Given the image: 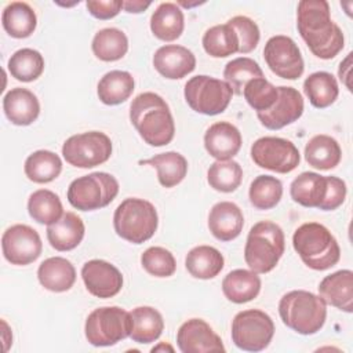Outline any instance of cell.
<instances>
[{"label": "cell", "mask_w": 353, "mask_h": 353, "mask_svg": "<svg viewBox=\"0 0 353 353\" xmlns=\"http://www.w3.org/2000/svg\"><path fill=\"white\" fill-rule=\"evenodd\" d=\"M243 95L247 103L256 112H265L270 109L279 97V87L273 85L265 77H256L250 80L244 88Z\"/></svg>", "instance_id": "cell-43"}, {"label": "cell", "mask_w": 353, "mask_h": 353, "mask_svg": "<svg viewBox=\"0 0 353 353\" xmlns=\"http://www.w3.org/2000/svg\"><path fill=\"white\" fill-rule=\"evenodd\" d=\"M283 196V183L272 175H258L250 185V203L256 210H270L276 207Z\"/></svg>", "instance_id": "cell-41"}, {"label": "cell", "mask_w": 353, "mask_h": 353, "mask_svg": "<svg viewBox=\"0 0 353 353\" xmlns=\"http://www.w3.org/2000/svg\"><path fill=\"white\" fill-rule=\"evenodd\" d=\"M210 186L222 193L234 192L243 181V168L234 160H216L207 171Z\"/></svg>", "instance_id": "cell-40"}, {"label": "cell", "mask_w": 353, "mask_h": 353, "mask_svg": "<svg viewBox=\"0 0 353 353\" xmlns=\"http://www.w3.org/2000/svg\"><path fill=\"white\" fill-rule=\"evenodd\" d=\"M132 321L130 312L120 306H102L94 309L84 325V334L92 346H113L130 336Z\"/></svg>", "instance_id": "cell-8"}, {"label": "cell", "mask_w": 353, "mask_h": 353, "mask_svg": "<svg viewBox=\"0 0 353 353\" xmlns=\"http://www.w3.org/2000/svg\"><path fill=\"white\" fill-rule=\"evenodd\" d=\"M7 66L14 79L30 83L41 76L44 70V58L37 50L21 48L10 57Z\"/></svg>", "instance_id": "cell-39"}, {"label": "cell", "mask_w": 353, "mask_h": 353, "mask_svg": "<svg viewBox=\"0 0 353 353\" xmlns=\"http://www.w3.org/2000/svg\"><path fill=\"white\" fill-rule=\"evenodd\" d=\"M6 117L15 125H30L40 113L37 97L28 88H11L3 98Z\"/></svg>", "instance_id": "cell-22"}, {"label": "cell", "mask_w": 353, "mask_h": 353, "mask_svg": "<svg viewBox=\"0 0 353 353\" xmlns=\"http://www.w3.org/2000/svg\"><path fill=\"white\" fill-rule=\"evenodd\" d=\"M1 325H3V342H4V350H8L10 343H12V334L8 330V325L4 320H1Z\"/></svg>", "instance_id": "cell-50"}, {"label": "cell", "mask_w": 353, "mask_h": 353, "mask_svg": "<svg viewBox=\"0 0 353 353\" xmlns=\"http://www.w3.org/2000/svg\"><path fill=\"white\" fill-rule=\"evenodd\" d=\"M303 91L309 102L317 109L331 106L339 95L336 79L331 73L323 70L314 72L305 79Z\"/></svg>", "instance_id": "cell-35"}, {"label": "cell", "mask_w": 353, "mask_h": 353, "mask_svg": "<svg viewBox=\"0 0 353 353\" xmlns=\"http://www.w3.org/2000/svg\"><path fill=\"white\" fill-rule=\"evenodd\" d=\"M39 283L51 292L69 291L76 281V269L73 263L62 256L44 259L37 269Z\"/></svg>", "instance_id": "cell-25"}, {"label": "cell", "mask_w": 353, "mask_h": 353, "mask_svg": "<svg viewBox=\"0 0 353 353\" xmlns=\"http://www.w3.org/2000/svg\"><path fill=\"white\" fill-rule=\"evenodd\" d=\"M4 30L14 39L29 37L37 25L34 10L25 1H11L1 14Z\"/></svg>", "instance_id": "cell-33"}, {"label": "cell", "mask_w": 353, "mask_h": 353, "mask_svg": "<svg viewBox=\"0 0 353 353\" xmlns=\"http://www.w3.org/2000/svg\"><path fill=\"white\" fill-rule=\"evenodd\" d=\"M263 58L269 69L281 79L296 80L303 74L305 63L301 50L288 36H272L265 44Z\"/></svg>", "instance_id": "cell-13"}, {"label": "cell", "mask_w": 353, "mask_h": 353, "mask_svg": "<svg viewBox=\"0 0 353 353\" xmlns=\"http://www.w3.org/2000/svg\"><path fill=\"white\" fill-rule=\"evenodd\" d=\"M225 259L219 250L211 245L193 247L185 258L186 270L194 279L210 280L216 277L223 269Z\"/></svg>", "instance_id": "cell-29"}, {"label": "cell", "mask_w": 353, "mask_h": 353, "mask_svg": "<svg viewBox=\"0 0 353 353\" xmlns=\"http://www.w3.org/2000/svg\"><path fill=\"white\" fill-rule=\"evenodd\" d=\"M142 268L154 277H170L176 270V261L164 247H149L141 255Z\"/></svg>", "instance_id": "cell-44"}, {"label": "cell", "mask_w": 353, "mask_h": 353, "mask_svg": "<svg viewBox=\"0 0 353 353\" xmlns=\"http://www.w3.org/2000/svg\"><path fill=\"white\" fill-rule=\"evenodd\" d=\"M159 350H170V352H174V347L170 346V345H167V343H160L159 346H154V347L152 349V352H159Z\"/></svg>", "instance_id": "cell-51"}, {"label": "cell", "mask_w": 353, "mask_h": 353, "mask_svg": "<svg viewBox=\"0 0 353 353\" xmlns=\"http://www.w3.org/2000/svg\"><path fill=\"white\" fill-rule=\"evenodd\" d=\"M119 188V182L112 174L97 171L73 179L66 197L76 210L95 211L109 205L116 199Z\"/></svg>", "instance_id": "cell-7"}, {"label": "cell", "mask_w": 353, "mask_h": 353, "mask_svg": "<svg viewBox=\"0 0 353 353\" xmlns=\"http://www.w3.org/2000/svg\"><path fill=\"white\" fill-rule=\"evenodd\" d=\"M159 226L156 207L138 197L123 200L113 214V228L119 237L132 243L142 244L152 239Z\"/></svg>", "instance_id": "cell-6"}, {"label": "cell", "mask_w": 353, "mask_h": 353, "mask_svg": "<svg viewBox=\"0 0 353 353\" xmlns=\"http://www.w3.org/2000/svg\"><path fill=\"white\" fill-rule=\"evenodd\" d=\"M23 171L29 181L34 183H48L59 176L62 160L51 150H36L25 160Z\"/></svg>", "instance_id": "cell-34"}, {"label": "cell", "mask_w": 353, "mask_h": 353, "mask_svg": "<svg viewBox=\"0 0 353 353\" xmlns=\"http://www.w3.org/2000/svg\"><path fill=\"white\" fill-rule=\"evenodd\" d=\"M225 81L232 87L233 94H243L244 85L256 77H263V72L256 61L248 57H240L229 61L223 69Z\"/></svg>", "instance_id": "cell-42"}, {"label": "cell", "mask_w": 353, "mask_h": 353, "mask_svg": "<svg viewBox=\"0 0 353 353\" xmlns=\"http://www.w3.org/2000/svg\"><path fill=\"white\" fill-rule=\"evenodd\" d=\"M226 23H229L237 37H239V52L240 54H248L254 51L259 43V28L256 22H254L251 18L245 15H236L230 18Z\"/></svg>", "instance_id": "cell-45"}, {"label": "cell", "mask_w": 353, "mask_h": 353, "mask_svg": "<svg viewBox=\"0 0 353 353\" xmlns=\"http://www.w3.org/2000/svg\"><path fill=\"white\" fill-rule=\"evenodd\" d=\"M132 328L130 338L137 343H152L157 341L164 330L161 313L152 306H138L130 312Z\"/></svg>", "instance_id": "cell-32"}, {"label": "cell", "mask_w": 353, "mask_h": 353, "mask_svg": "<svg viewBox=\"0 0 353 353\" xmlns=\"http://www.w3.org/2000/svg\"><path fill=\"white\" fill-rule=\"evenodd\" d=\"M139 164L150 165L157 170V179L164 188H174L183 181L188 174V160L179 152H164L141 160Z\"/></svg>", "instance_id": "cell-30"}, {"label": "cell", "mask_w": 353, "mask_h": 353, "mask_svg": "<svg viewBox=\"0 0 353 353\" xmlns=\"http://www.w3.org/2000/svg\"><path fill=\"white\" fill-rule=\"evenodd\" d=\"M135 81L130 72L110 70L105 73L97 85V94L102 103L114 106L125 102L134 91Z\"/></svg>", "instance_id": "cell-31"}, {"label": "cell", "mask_w": 353, "mask_h": 353, "mask_svg": "<svg viewBox=\"0 0 353 353\" xmlns=\"http://www.w3.org/2000/svg\"><path fill=\"white\" fill-rule=\"evenodd\" d=\"M346 183L338 176H328V192L320 210L334 211L341 207L346 199Z\"/></svg>", "instance_id": "cell-46"}, {"label": "cell", "mask_w": 353, "mask_h": 353, "mask_svg": "<svg viewBox=\"0 0 353 353\" xmlns=\"http://www.w3.org/2000/svg\"><path fill=\"white\" fill-rule=\"evenodd\" d=\"M292 247L302 262L313 270H327L341 258V248L334 234L321 223L306 222L292 236Z\"/></svg>", "instance_id": "cell-3"}, {"label": "cell", "mask_w": 353, "mask_h": 353, "mask_svg": "<svg viewBox=\"0 0 353 353\" xmlns=\"http://www.w3.org/2000/svg\"><path fill=\"white\" fill-rule=\"evenodd\" d=\"M319 295L336 309L353 312V272L342 269L325 276L319 284Z\"/></svg>", "instance_id": "cell-21"}, {"label": "cell", "mask_w": 353, "mask_h": 353, "mask_svg": "<svg viewBox=\"0 0 353 353\" xmlns=\"http://www.w3.org/2000/svg\"><path fill=\"white\" fill-rule=\"evenodd\" d=\"M130 120L139 137L150 146H164L174 139V117L159 94L148 91L137 95L130 105Z\"/></svg>", "instance_id": "cell-2"}, {"label": "cell", "mask_w": 353, "mask_h": 353, "mask_svg": "<svg viewBox=\"0 0 353 353\" xmlns=\"http://www.w3.org/2000/svg\"><path fill=\"white\" fill-rule=\"evenodd\" d=\"M112 141L101 131H87L69 137L62 145V156L73 167L92 168L112 156Z\"/></svg>", "instance_id": "cell-11"}, {"label": "cell", "mask_w": 353, "mask_h": 353, "mask_svg": "<svg viewBox=\"0 0 353 353\" xmlns=\"http://www.w3.org/2000/svg\"><path fill=\"white\" fill-rule=\"evenodd\" d=\"M153 66L163 77L179 80L194 70L196 57L183 46L165 44L156 50L153 55Z\"/></svg>", "instance_id": "cell-18"}, {"label": "cell", "mask_w": 353, "mask_h": 353, "mask_svg": "<svg viewBox=\"0 0 353 353\" xmlns=\"http://www.w3.org/2000/svg\"><path fill=\"white\" fill-rule=\"evenodd\" d=\"M1 250L11 265L25 266L34 262L43 251V243L36 229L17 223L6 229L1 236Z\"/></svg>", "instance_id": "cell-14"}, {"label": "cell", "mask_w": 353, "mask_h": 353, "mask_svg": "<svg viewBox=\"0 0 353 353\" xmlns=\"http://www.w3.org/2000/svg\"><path fill=\"white\" fill-rule=\"evenodd\" d=\"M303 113V98L294 87L280 85L279 97L274 105L261 113H256L261 124L268 130H280L296 121Z\"/></svg>", "instance_id": "cell-17"}, {"label": "cell", "mask_w": 353, "mask_h": 353, "mask_svg": "<svg viewBox=\"0 0 353 353\" xmlns=\"http://www.w3.org/2000/svg\"><path fill=\"white\" fill-rule=\"evenodd\" d=\"M91 48L94 55L103 62L119 61L128 51V39L117 28H105L95 33Z\"/></svg>", "instance_id": "cell-36"}, {"label": "cell", "mask_w": 353, "mask_h": 353, "mask_svg": "<svg viewBox=\"0 0 353 353\" xmlns=\"http://www.w3.org/2000/svg\"><path fill=\"white\" fill-rule=\"evenodd\" d=\"M183 95L192 110L205 116H215L229 106L233 90L225 80L197 74L186 81Z\"/></svg>", "instance_id": "cell-9"}, {"label": "cell", "mask_w": 353, "mask_h": 353, "mask_svg": "<svg viewBox=\"0 0 353 353\" xmlns=\"http://www.w3.org/2000/svg\"><path fill=\"white\" fill-rule=\"evenodd\" d=\"M296 28L312 54L320 59H332L345 46L343 33L331 19L325 0H301L296 8Z\"/></svg>", "instance_id": "cell-1"}, {"label": "cell", "mask_w": 353, "mask_h": 353, "mask_svg": "<svg viewBox=\"0 0 353 353\" xmlns=\"http://www.w3.org/2000/svg\"><path fill=\"white\" fill-rule=\"evenodd\" d=\"M185 28V17L176 3H160L150 17L152 33L163 41L176 40Z\"/></svg>", "instance_id": "cell-26"}, {"label": "cell", "mask_w": 353, "mask_h": 353, "mask_svg": "<svg viewBox=\"0 0 353 353\" xmlns=\"http://www.w3.org/2000/svg\"><path fill=\"white\" fill-rule=\"evenodd\" d=\"M84 233V222L74 212H63L58 221L47 226V240L57 251L74 250L81 243Z\"/></svg>", "instance_id": "cell-24"}, {"label": "cell", "mask_w": 353, "mask_h": 353, "mask_svg": "<svg viewBox=\"0 0 353 353\" xmlns=\"http://www.w3.org/2000/svg\"><path fill=\"white\" fill-rule=\"evenodd\" d=\"M244 215L240 207L232 201H219L208 214V229L219 241H232L243 230Z\"/></svg>", "instance_id": "cell-20"}, {"label": "cell", "mask_w": 353, "mask_h": 353, "mask_svg": "<svg viewBox=\"0 0 353 353\" xmlns=\"http://www.w3.org/2000/svg\"><path fill=\"white\" fill-rule=\"evenodd\" d=\"M176 343L182 353L225 352L221 336L203 319L186 320L176 332Z\"/></svg>", "instance_id": "cell-16"}, {"label": "cell", "mask_w": 353, "mask_h": 353, "mask_svg": "<svg viewBox=\"0 0 353 353\" xmlns=\"http://www.w3.org/2000/svg\"><path fill=\"white\" fill-rule=\"evenodd\" d=\"M281 321L301 335L319 332L327 319V303L320 295L305 290L284 294L279 302Z\"/></svg>", "instance_id": "cell-4"}, {"label": "cell", "mask_w": 353, "mask_h": 353, "mask_svg": "<svg viewBox=\"0 0 353 353\" xmlns=\"http://www.w3.org/2000/svg\"><path fill=\"white\" fill-rule=\"evenodd\" d=\"M241 143V132L229 121H216L204 134V148L215 160H232Z\"/></svg>", "instance_id": "cell-19"}, {"label": "cell", "mask_w": 353, "mask_h": 353, "mask_svg": "<svg viewBox=\"0 0 353 353\" xmlns=\"http://www.w3.org/2000/svg\"><path fill=\"white\" fill-rule=\"evenodd\" d=\"M81 279L87 291L97 298H112L123 288L121 272L108 261L91 259L81 268Z\"/></svg>", "instance_id": "cell-15"}, {"label": "cell", "mask_w": 353, "mask_h": 353, "mask_svg": "<svg viewBox=\"0 0 353 353\" xmlns=\"http://www.w3.org/2000/svg\"><path fill=\"white\" fill-rule=\"evenodd\" d=\"M274 335L272 317L259 309L239 312L232 321V341L245 352L265 350Z\"/></svg>", "instance_id": "cell-10"}, {"label": "cell", "mask_w": 353, "mask_h": 353, "mask_svg": "<svg viewBox=\"0 0 353 353\" xmlns=\"http://www.w3.org/2000/svg\"><path fill=\"white\" fill-rule=\"evenodd\" d=\"M350 58H352V52H349V54H347V57L345 58V61H342V62H341V65H339V70H338V74H339L341 81H343V84H345L349 90H352V88H350V84L347 83V79H349V70H350Z\"/></svg>", "instance_id": "cell-49"}, {"label": "cell", "mask_w": 353, "mask_h": 353, "mask_svg": "<svg viewBox=\"0 0 353 353\" xmlns=\"http://www.w3.org/2000/svg\"><path fill=\"white\" fill-rule=\"evenodd\" d=\"M303 154L309 165L327 171L335 168L341 163L342 149L335 138L325 134H319L309 139Z\"/></svg>", "instance_id": "cell-28"}, {"label": "cell", "mask_w": 353, "mask_h": 353, "mask_svg": "<svg viewBox=\"0 0 353 353\" xmlns=\"http://www.w3.org/2000/svg\"><path fill=\"white\" fill-rule=\"evenodd\" d=\"M152 3L150 1H141V0H132V1H124L123 3V8L127 11V12H134V14H138V12H142L145 11Z\"/></svg>", "instance_id": "cell-48"}, {"label": "cell", "mask_w": 353, "mask_h": 353, "mask_svg": "<svg viewBox=\"0 0 353 353\" xmlns=\"http://www.w3.org/2000/svg\"><path fill=\"white\" fill-rule=\"evenodd\" d=\"M223 295L233 303H245L255 299L261 291L258 273L247 269H234L222 280Z\"/></svg>", "instance_id": "cell-27"}, {"label": "cell", "mask_w": 353, "mask_h": 353, "mask_svg": "<svg viewBox=\"0 0 353 353\" xmlns=\"http://www.w3.org/2000/svg\"><path fill=\"white\" fill-rule=\"evenodd\" d=\"M28 212L33 221L48 226L63 215V207L58 194L48 189H39L28 199Z\"/></svg>", "instance_id": "cell-37"}, {"label": "cell", "mask_w": 353, "mask_h": 353, "mask_svg": "<svg viewBox=\"0 0 353 353\" xmlns=\"http://www.w3.org/2000/svg\"><path fill=\"white\" fill-rule=\"evenodd\" d=\"M328 192V176L317 172L305 171L299 174L290 186L291 199L307 208H319L325 200Z\"/></svg>", "instance_id": "cell-23"}, {"label": "cell", "mask_w": 353, "mask_h": 353, "mask_svg": "<svg viewBox=\"0 0 353 353\" xmlns=\"http://www.w3.org/2000/svg\"><path fill=\"white\" fill-rule=\"evenodd\" d=\"M251 159L261 168L288 174L299 165L301 154L298 148L285 138L262 137L252 143Z\"/></svg>", "instance_id": "cell-12"}, {"label": "cell", "mask_w": 353, "mask_h": 353, "mask_svg": "<svg viewBox=\"0 0 353 353\" xmlns=\"http://www.w3.org/2000/svg\"><path fill=\"white\" fill-rule=\"evenodd\" d=\"M284 248L285 237L283 229L272 221H261L248 232L244 261L255 273H269L279 263Z\"/></svg>", "instance_id": "cell-5"}, {"label": "cell", "mask_w": 353, "mask_h": 353, "mask_svg": "<svg viewBox=\"0 0 353 353\" xmlns=\"http://www.w3.org/2000/svg\"><path fill=\"white\" fill-rule=\"evenodd\" d=\"M121 0H88L85 7L88 12L97 19L114 18L123 8Z\"/></svg>", "instance_id": "cell-47"}, {"label": "cell", "mask_w": 353, "mask_h": 353, "mask_svg": "<svg viewBox=\"0 0 353 353\" xmlns=\"http://www.w3.org/2000/svg\"><path fill=\"white\" fill-rule=\"evenodd\" d=\"M203 48L214 58H225L239 52V37L229 23L215 25L203 34Z\"/></svg>", "instance_id": "cell-38"}]
</instances>
